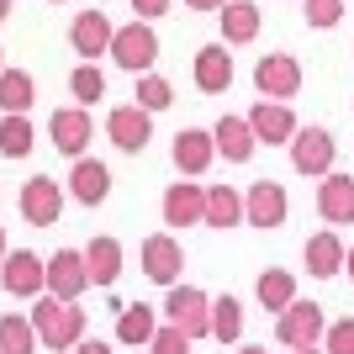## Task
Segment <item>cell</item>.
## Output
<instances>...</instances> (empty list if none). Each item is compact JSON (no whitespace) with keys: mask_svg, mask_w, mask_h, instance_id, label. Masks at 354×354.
I'll list each match as a JSON object with an SVG mask.
<instances>
[{"mask_svg":"<svg viewBox=\"0 0 354 354\" xmlns=\"http://www.w3.org/2000/svg\"><path fill=\"white\" fill-rule=\"evenodd\" d=\"M243 222V196L233 185H212L207 191V227H238Z\"/></svg>","mask_w":354,"mask_h":354,"instance_id":"83f0119b","label":"cell"},{"mask_svg":"<svg viewBox=\"0 0 354 354\" xmlns=\"http://www.w3.org/2000/svg\"><path fill=\"white\" fill-rule=\"evenodd\" d=\"M90 291V270H85V249H59L48 259V296L59 301H80Z\"/></svg>","mask_w":354,"mask_h":354,"instance_id":"52a82bcc","label":"cell"},{"mask_svg":"<svg viewBox=\"0 0 354 354\" xmlns=\"http://www.w3.org/2000/svg\"><path fill=\"white\" fill-rule=\"evenodd\" d=\"M164 323L180 328L185 339H212V296L201 286H169L164 296Z\"/></svg>","mask_w":354,"mask_h":354,"instance_id":"7a4b0ae2","label":"cell"},{"mask_svg":"<svg viewBox=\"0 0 354 354\" xmlns=\"http://www.w3.org/2000/svg\"><path fill=\"white\" fill-rule=\"evenodd\" d=\"M344 270H349V281H354V249H349V259H344Z\"/></svg>","mask_w":354,"mask_h":354,"instance_id":"ab89813d","label":"cell"},{"mask_svg":"<svg viewBox=\"0 0 354 354\" xmlns=\"http://www.w3.org/2000/svg\"><path fill=\"white\" fill-rule=\"evenodd\" d=\"M259 37V6L254 0H227L222 6V43L227 48H243Z\"/></svg>","mask_w":354,"mask_h":354,"instance_id":"cb8c5ba5","label":"cell"},{"mask_svg":"<svg viewBox=\"0 0 354 354\" xmlns=\"http://www.w3.org/2000/svg\"><path fill=\"white\" fill-rule=\"evenodd\" d=\"M32 122L27 117H0V153H6V159H27L32 153Z\"/></svg>","mask_w":354,"mask_h":354,"instance_id":"4dcf8cb0","label":"cell"},{"mask_svg":"<svg viewBox=\"0 0 354 354\" xmlns=\"http://www.w3.org/2000/svg\"><path fill=\"white\" fill-rule=\"evenodd\" d=\"M0 354H37V328H32V317H16V312L0 317Z\"/></svg>","mask_w":354,"mask_h":354,"instance_id":"f1b7e54d","label":"cell"},{"mask_svg":"<svg viewBox=\"0 0 354 354\" xmlns=\"http://www.w3.org/2000/svg\"><path fill=\"white\" fill-rule=\"evenodd\" d=\"M69 196L85 201V207H101L111 196V169L101 159H74V175H69Z\"/></svg>","mask_w":354,"mask_h":354,"instance_id":"ffe728a7","label":"cell"},{"mask_svg":"<svg viewBox=\"0 0 354 354\" xmlns=\"http://www.w3.org/2000/svg\"><path fill=\"white\" fill-rule=\"evenodd\" d=\"M32 101H37L32 74L27 69H0V111H6V117H27Z\"/></svg>","mask_w":354,"mask_h":354,"instance_id":"d4e9b609","label":"cell"},{"mask_svg":"<svg viewBox=\"0 0 354 354\" xmlns=\"http://www.w3.org/2000/svg\"><path fill=\"white\" fill-rule=\"evenodd\" d=\"M254 291H259V307L281 317V312H286V307L296 301V275H291V270H265Z\"/></svg>","mask_w":354,"mask_h":354,"instance_id":"484cf974","label":"cell"},{"mask_svg":"<svg viewBox=\"0 0 354 354\" xmlns=\"http://www.w3.org/2000/svg\"><path fill=\"white\" fill-rule=\"evenodd\" d=\"M21 217H27L32 227H53V222L64 217V191H59V180L32 175L27 185H21Z\"/></svg>","mask_w":354,"mask_h":354,"instance_id":"7c38bea8","label":"cell"},{"mask_svg":"<svg viewBox=\"0 0 354 354\" xmlns=\"http://www.w3.org/2000/svg\"><path fill=\"white\" fill-rule=\"evenodd\" d=\"M106 138L122 148V153H138V148H148V138H153V117H148L143 106H111L106 111Z\"/></svg>","mask_w":354,"mask_h":354,"instance_id":"9c48e42d","label":"cell"},{"mask_svg":"<svg viewBox=\"0 0 354 354\" xmlns=\"http://www.w3.org/2000/svg\"><path fill=\"white\" fill-rule=\"evenodd\" d=\"M69 90H74V101H80V106H95L106 95V74L95 69V64H80V69L69 74Z\"/></svg>","mask_w":354,"mask_h":354,"instance_id":"1f68e13d","label":"cell"},{"mask_svg":"<svg viewBox=\"0 0 354 354\" xmlns=\"http://www.w3.org/2000/svg\"><path fill=\"white\" fill-rule=\"evenodd\" d=\"M185 6H191V11H222L227 0H185Z\"/></svg>","mask_w":354,"mask_h":354,"instance_id":"f35d334b","label":"cell"},{"mask_svg":"<svg viewBox=\"0 0 354 354\" xmlns=\"http://www.w3.org/2000/svg\"><path fill=\"white\" fill-rule=\"evenodd\" d=\"M0 69H6V48H0Z\"/></svg>","mask_w":354,"mask_h":354,"instance_id":"f6af8a7d","label":"cell"},{"mask_svg":"<svg viewBox=\"0 0 354 354\" xmlns=\"http://www.w3.org/2000/svg\"><path fill=\"white\" fill-rule=\"evenodd\" d=\"M291 354H323V349H291Z\"/></svg>","mask_w":354,"mask_h":354,"instance_id":"ee69618b","label":"cell"},{"mask_svg":"<svg viewBox=\"0 0 354 354\" xmlns=\"http://www.w3.org/2000/svg\"><path fill=\"white\" fill-rule=\"evenodd\" d=\"M153 354H191V339L180 333V328H169V323H159V333H153V344H148Z\"/></svg>","mask_w":354,"mask_h":354,"instance_id":"d590c367","label":"cell"},{"mask_svg":"<svg viewBox=\"0 0 354 354\" xmlns=\"http://www.w3.org/2000/svg\"><path fill=\"white\" fill-rule=\"evenodd\" d=\"M164 222L169 227H191V222H207V191L196 180H175L164 191Z\"/></svg>","mask_w":354,"mask_h":354,"instance_id":"e0dca14e","label":"cell"},{"mask_svg":"<svg viewBox=\"0 0 354 354\" xmlns=\"http://www.w3.org/2000/svg\"><path fill=\"white\" fill-rule=\"evenodd\" d=\"M111 37H117V27L106 21V11H80L69 21V43L80 53V64H95L101 53H111Z\"/></svg>","mask_w":354,"mask_h":354,"instance_id":"30bf717a","label":"cell"},{"mask_svg":"<svg viewBox=\"0 0 354 354\" xmlns=\"http://www.w3.org/2000/svg\"><path fill=\"white\" fill-rule=\"evenodd\" d=\"M238 354H270V349H238Z\"/></svg>","mask_w":354,"mask_h":354,"instance_id":"7bdbcfd3","label":"cell"},{"mask_svg":"<svg viewBox=\"0 0 354 354\" xmlns=\"http://www.w3.org/2000/svg\"><path fill=\"white\" fill-rule=\"evenodd\" d=\"M169 101H175V85H169L164 74H143V80H138V106H143L148 117H153V111H164Z\"/></svg>","mask_w":354,"mask_h":354,"instance_id":"d6a6232c","label":"cell"},{"mask_svg":"<svg viewBox=\"0 0 354 354\" xmlns=\"http://www.w3.org/2000/svg\"><path fill=\"white\" fill-rule=\"evenodd\" d=\"M133 11H138V21H153V16L169 11V0H133Z\"/></svg>","mask_w":354,"mask_h":354,"instance_id":"8d00e7d4","label":"cell"},{"mask_svg":"<svg viewBox=\"0 0 354 354\" xmlns=\"http://www.w3.org/2000/svg\"><path fill=\"white\" fill-rule=\"evenodd\" d=\"M6 16H11V0H0V21H6Z\"/></svg>","mask_w":354,"mask_h":354,"instance_id":"60d3db41","label":"cell"},{"mask_svg":"<svg viewBox=\"0 0 354 354\" xmlns=\"http://www.w3.org/2000/svg\"><path fill=\"white\" fill-rule=\"evenodd\" d=\"M6 254H11V249H6V227H0V259H6Z\"/></svg>","mask_w":354,"mask_h":354,"instance_id":"b9f144b4","label":"cell"},{"mask_svg":"<svg viewBox=\"0 0 354 354\" xmlns=\"http://www.w3.org/2000/svg\"><path fill=\"white\" fill-rule=\"evenodd\" d=\"M74 354H111V344H101V339H85V344H80Z\"/></svg>","mask_w":354,"mask_h":354,"instance_id":"74e56055","label":"cell"},{"mask_svg":"<svg viewBox=\"0 0 354 354\" xmlns=\"http://www.w3.org/2000/svg\"><path fill=\"white\" fill-rule=\"evenodd\" d=\"M301 254H307V270L317 275V281H333V275L344 270V259H349V249H344V238L333 233V227H328V233H312Z\"/></svg>","mask_w":354,"mask_h":354,"instance_id":"44dd1931","label":"cell"},{"mask_svg":"<svg viewBox=\"0 0 354 354\" xmlns=\"http://www.w3.org/2000/svg\"><path fill=\"white\" fill-rule=\"evenodd\" d=\"M212 143H217V153H222L227 164H249L254 148H259V138H254L249 117H233V111H227V117L212 127Z\"/></svg>","mask_w":354,"mask_h":354,"instance_id":"ac0fdd59","label":"cell"},{"mask_svg":"<svg viewBox=\"0 0 354 354\" xmlns=\"http://www.w3.org/2000/svg\"><path fill=\"white\" fill-rule=\"evenodd\" d=\"M317 212H323V222H354V175H323V185H317Z\"/></svg>","mask_w":354,"mask_h":354,"instance_id":"7402d4cb","label":"cell"},{"mask_svg":"<svg viewBox=\"0 0 354 354\" xmlns=\"http://www.w3.org/2000/svg\"><path fill=\"white\" fill-rule=\"evenodd\" d=\"M0 286L11 296H43L48 291V259H37L32 249H16L0 259Z\"/></svg>","mask_w":354,"mask_h":354,"instance_id":"8992f818","label":"cell"},{"mask_svg":"<svg viewBox=\"0 0 354 354\" xmlns=\"http://www.w3.org/2000/svg\"><path fill=\"white\" fill-rule=\"evenodd\" d=\"M323 354H354V317H339V323H328V333H323Z\"/></svg>","mask_w":354,"mask_h":354,"instance_id":"836d02e7","label":"cell"},{"mask_svg":"<svg viewBox=\"0 0 354 354\" xmlns=\"http://www.w3.org/2000/svg\"><path fill=\"white\" fill-rule=\"evenodd\" d=\"M153 333H159V312L153 307H143V301L122 307V317H117V339L122 344H153Z\"/></svg>","mask_w":354,"mask_h":354,"instance_id":"4316f807","label":"cell"},{"mask_svg":"<svg viewBox=\"0 0 354 354\" xmlns=\"http://www.w3.org/2000/svg\"><path fill=\"white\" fill-rule=\"evenodd\" d=\"M286 212H291V201H286L281 180H254L249 185V196H243V222H254V227H281Z\"/></svg>","mask_w":354,"mask_h":354,"instance_id":"8fae6325","label":"cell"},{"mask_svg":"<svg viewBox=\"0 0 354 354\" xmlns=\"http://www.w3.org/2000/svg\"><path fill=\"white\" fill-rule=\"evenodd\" d=\"M238 333H243V307H238V296H217V301H212V339L233 344Z\"/></svg>","mask_w":354,"mask_h":354,"instance_id":"f546056e","label":"cell"},{"mask_svg":"<svg viewBox=\"0 0 354 354\" xmlns=\"http://www.w3.org/2000/svg\"><path fill=\"white\" fill-rule=\"evenodd\" d=\"M169 153H175V169H180V175H207L212 159H217V143H212L207 127H180Z\"/></svg>","mask_w":354,"mask_h":354,"instance_id":"9a60e30c","label":"cell"},{"mask_svg":"<svg viewBox=\"0 0 354 354\" xmlns=\"http://www.w3.org/2000/svg\"><path fill=\"white\" fill-rule=\"evenodd\" d=\"M180 270H185V254H180L175 233H153L143 238V275L159 286H180Z\"/></svg>","mask_w":354,"mask_h":354,"instance_id":"5bb4252c","label":"cell"},{"mask_svg":"<svg viewBox=\"0 0 354 354\" xmlns=\"http://www.w3.org/2000/svg\"><path fill=\"white\" fill-rule=\"evenodd\" d=\"M323 333H328V317H323L317 301H291L275 317V339L286 349H323Z\"/></svg>","mask_w":354,"mask_h":354,"instance_id":"3957f363","label":"cell"},{"mask_svg":"<svg viewBox=\"0 0 354 354\" xmlns=\"http://www.w3.org/2000/svg\"><path fill=\"white\" fill-rule=\"evenodd\" d=\"M291 164H296V175H333V138H328V127H301L291 138Z\"/></svg>","mask_w":354,"mask_h":354,"instance_id":"4fadbf2b","label":"cell"},{"mask_svg":"<svg viewBox=\"0 0 354 354\" xmlns=\"http://www.w3.org/2000/svg\"><path fill=\"white\" fill-rule=\"evenodd\" d=\"M53 6H59V0H53Z\"/></svg>","mask_w":354,"mask_h":354,"instance_id":"bcb514c9","label":"cell"},{"mask_svg":"<svg viewBox=\"0 0 354 354\" xmlns=\"http://www.w3.org/2000/svg\"><path fill=\"white\" fill-rule=\"evenodd\" d=\"M85 270H90V286H117V275H122V243L111 233L90 238V243H85Z\"/></svg>","mask_w":354,"mask_h":354,"instance_id":"603a6c76","label":"cell"},{"mask_svg":"<svg viewBox=\"0 0 354 354\" xmlns=\"http://www.w3.org/2000/svg\"><path fill=\"white\" fill-rule=\"evenodd\" d=\"M32 328H37L43 349H80L85 344V307L80 301H59V296H37Z\"/></svg>","mask_w":354,"mask_h":354,"instance_id":"6da1fadb","label":"cell"},{"mask_svg":"<svg viewBox=\"0 0 354 354\" xmlns=\"http://www.w3.org/2000/svg\"><path fill=\"white\" fill-rule=\"evenodd\" d=\"M196 90H207V95H222V90L233 85V53H227V43H207L201 53H196Z\"/></svg>","mask_w":354,"mask_h":354,"instance_id":"d6986e66","label":"cell"},{"mask_svg":"<svg viewBox=\"0 0 354 354\" xmlns=\"http://www.w3.org/2000/svg\"><path fill=\"white\" fill-rule=\"evenodd\" d=\"M344 0H307V27H339Z\"/></svg>","mask_w":354,"mask_h":354,"instance_id":"e575fe53","label":"cell"},{"mask_svg":"<svg viewBox=\"0 0 354 354\" xmlns=\"http://www.w3.org/2000/svg\"><path fill=\"white\" fill-rule=\"evenodd\" d=\"M48 133H53V148H59V153L85 159V148H90V138H95V127H90V111H85V106H59V111L48 117Z\"/></svg>","mask_w":354,"mask_h":354,"instance_id":"ba28073f","label":"cell"},{"mask_svg":"<svg viewBox=\"0 0 354 354\" xmlns=\"http://www.w3.org/2000/svg\"><path fill=\"white\" fill-rule=\"evenodd\" d=\"M111 59H117L122 69H133L138 80L153 74V59H159V37H153V27H148V21H127V27H117V37H111Z\"/></svg>","mask_w":354,"mask_h":354,"instance_id":"277c9868","label":"cell"},{"mask_svg":"<svg viewBox=\"0 0 354 354\" xmlns=\"http://www.w3.org/2000/svg\"><path fill=\"white\" fill-rule=\"evenodd\" d=\"M254 90L265 95V101H291L296 90H301V64L291 53H265V59L254 64Z\"/></svg>","mask_w":354,"mask_h":354,"instance_id":"5b68a950","label":"cell"},{"mask_svg":"<svg viewBox=\"0 0 354 354\" xmlns=\"http://www.w3.org/2000/svg\"><path fill=\"white\" fill-rule=\"evenodd\" d=\"M249 127H254V138H259V143H291L296 133H301V122H296V111L291 106H281V101H259L249 111Z\"/></svg>","mask_w":354,"mask_h":354,"instance_id":"2e32d148","label":"cell"}]
</instances>
